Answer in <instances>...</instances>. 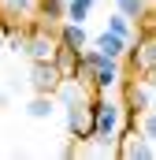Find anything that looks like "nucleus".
<instances>
[{
	"instance_id": "f257e3e1",
	"label": "nucleus",
	"mask_w": 156,
	"mask_h": 160,
	"mask_svg": "<svg viewBox=\"0 0 156 160\" xmlns=\"http://www.w3.org/2000/svg\"><path fill=\"white\" fill-rule=\"evenodd\" d=\"M89 108H93V130H97L93 142H112L123 127V104L108 101V93H93Z\"/></svg>"
},
{
	"instance_id": "f03ea898",
	"label": "nucleus",
	"mask_w": 156,
	"mask_h": 160,
	"mask_svg": "<svg viewBox=\"0 0 156 160\" xmlns=\"http://www.w3.org/2000/svg\"><path fill=\"white\" fill-rule=\"evenodd\" d=\"M153 97H156V89L145 78L141 82H123V116H126L130 123H138L141 112L153 108Z\"/></svg>"
},
{
	"instance_id": "7ed1b4c3",
	"label": "nucleus",
	"mask_w": 156,
	"mask_h": 160,
	"mask_svg": "<svg viewBox=\"0 0 156 160\" xmlns=\"http://www.w3.org/2000/svg\"><path fill=\"white\" fill-rule=\"evenodd\" d=\"M115 153H119L123 160H149V157H156L153 142H149V138L141 134V127H138V123H126V127H123Z\"/></svg>"
},
{
	"instance_id": "20e7f679",
	"label": "nucleus",
	"mask_w": 156,
	"mask_h": 160,
	"mask_svg": "<svg viewBox=\"0 0 156 160\" xmlns=\"http://www.w3.org/2000/svg\"><path fill=\"white\" fill-rule=\"evenodd\" d=\"M130 52V67H134V75H149V71H156V30H141L138 34V45L134 48H126Z\"/></svg>"
},
{
	"instance_id": "39448f33",
	"label": "nucleus",
	"mask_w": 156,
	"mask_h": 160,
	"mask_svg": "<svg viewBox=\"0 0 156 160\" xmlns=\"http://www.w3.org/2000/svg\"><path fill=\"white\" fill-rule=\"evenodd\" d=\"M67 134L75 142H93L97 138V130H93V108H89L85 97L75 101V104H67Z\"/></svg>"
},
{
	"instance_id": "423d86ee",
	"label": "nucleus",
	"mask_w": 156,
	"mask_h": 160,
	"mask_svg": "<svg viewBox=\"0 0 156 160\" xmlns=\"http://www.w3.org/2000/svg\"><path fill=\"white\" fill-rule=\"evenodd\" d=\"M60 67H56V60H34V67H30V89L34 93H52L56 97V89H60Z\"/></svg>"
},
{
	"instance_id": "0eeeda50",
	"label": "nucleus",
	"mask_w": 156,
	"mask_h": 160,
	"mask_svg": "<svg viewBox=\"0 0 156 160\" xmlns=\"http://www.w3.org/2000/svg\"><path fill=\"white\" fill-rule=\"evenodd\" d=\"M56 48H60V38H56V34H48L45 26H30V34H26V48H22L30 60H52Z\"/></svg>"
},
{
	"instance_id": "6e6552de",
	"label": "nucleus",
	"mask_w": 156,
	"mask_h": 160,
	"mask_svg": "<svg viewBox=\"0 0 156 160\" xmlns=\"http://www.w3.org/2000/svg\"><path fill=\"white\" fill-rule=\"evenodd\" d=\"M112 86H119V60H104V63L89 75V89H93V93H108Z\"/></svg>"
},
{
	"instance_id": "1a4fd4ad",
	"label": "nucleus",
	"mask_w": 156,
	"mask_h": 160,
	"mask_svg": "<svg viewBox=\"0 0 156 160\" xmlns=\"http://www.w3.org/2000/svg\"><path fill=\"white\" fill-rule=\"evenodd\" d=\"M52 60H56V67H60V75H63V78H78V71H82V52H78V48L60 45Z\"/></svg>"
},
{
	"instance_id": "9d476101",
	"label": "nucleus",
	"mask_w": 156,
	"mask_h": 160,
	"mask_svg": "<svg viewBox=\"0 0 156 160\" xmlns=\"http://www.w3.org/2000/svg\"><path fill=\"white\" fill-rule=\"evenodd\" d=\"M60 45H67V48H85L89 45V34H85V22H63V30H60Z\"/></svg>"
},
{
	"instance_id": "9b49d317",
	"label": "nucleus",
	"mask_w": 156,
	"mask_h": 160,
	"mask_svg": "<svg viewBox=\"0 0 156 160\" xmlns=\"http://www.w3.org/2000/svg\"><path fill=\"white\" fill-rule=\"evenodd\" d=\"M93 45H97V48H100L104 56H112V60L126 56V48H130V41H126V38H119V34H112V30H104V34L93 41Z\"/></svg>"
},
{
	"instance_id": "f8f14e48",
	"label": "nucleus",
	"mask_w": 156,
	"mask_h": 160,
	"mask_svg": "<svg viewBox=\"0 0 156 160\" xmlns=\"http://www.w3.org/2000/svg\"><path fill=\"white\" fill-rule=\"evenodd\" d=\"M52 112H56V97L52 93H34V101L26 104L30 119H52Z\"/></svg>"
},
{
	"instance_id": "ddd939ff",
	"label": "nucleus",
	"mask_w": 156,
	"mask_h": 160,
	"mask_svg": "<svg viewBox=\"0 0 156 160\" xmlns=\"http://www.w3.org/2000/svg\"><path fill=\"white\" fill-rule=\"evenodd\" d=\"M37 19H45V22L67 19V0H37Z\"/></svg>"
},
{
	"instance_id": "4468645a",
	"label": "nucleus",
	"mask_w": 156,
	"mask_h": 160,
	"mask_svg": "<svg viewBox=\"0 0 156 160\" xmlns=\"http://www.w3.org/2000/svg\"><path fill=\"white\" fill-rule=\"evenodd\" d=\"M93 11V0H67V19L71 22H85Z\"/></svg>"
},
{
	"instance_id": "2eb2a0df",
	"label": "nucleus",
	"mask_w": 156,
	"mask_h": 160,
	"mask_svg": "<svg viewBox=\"0 0 156 160\" xmlns=\"http://www.w3.org/2000/svg\"><path fill=\"white\" fill-rule=\"evenodd\" d=\"M149 8V0H115V11H123L126 19H141Z\"/></svg>"
},
{
	"instance_id": "dca6fc26",
	"label": "nucleus",
	"mask_w": 156,
	"mask_h": 160,
	"mask_svg": "<svg viewBox=\"0 0 156 160\" xmlns=\"http://www.w3.org/2000/svg\"><path fill=\"white\" fill-rule=\"evenodd\" d=\"M130 22H134V19H126L123 11H115V15L108 19V30H112V34H119V38H126V41H130Z\"/></svg>"
},
{
	"instance_id": "f3484780",
	"label": "nucleus",
	"mask_w": 156,
	"mask_h": 160,
	"mask_svg": "<svg viewBox=\"0 0 156 160\" xmlns=\"http://www.w3.org/2000/svg\"><path fill=\"white\" fill-rule=\"evenodd\" d=\"M26 11H34V4L30 0H4V19H15V15H26Z\"/></svg>"
},
{
	"instance_id": "a211bd4d",
	"label": "nucleus",
	"mask_w": 156,
	"mask_h": 160,
	"mask_svg": "<svg viewBox=\"0 0 156 160\" xmlns=\"http://www.w3.org/2000/svg\"><path fill=\"white\" fill-rule=\"evenodd\" d=\"M141 134H145L149 142H156V112H153V108L141 112Z\"/></svg>"
},
{
	"instance_id": "6ab92c4d",
	"label": "nucleus",
	"mask_w": 156,
	"mask_h": 160,
	"mask_svg": "<svg viewBox=\"0 0 156 160\" xmlns=\"http://www.w3.org/2000/svg\"><path fill=\"white\" fill-rule=\"evenodd\" d=\"M141 22H145L149 30H156V4H153V8H145V15H141Z\"/></svg>"
},
{
	"instance_id": "aec40b11",
	"label": "nucleus",
	"mask_w": 156,
	"mask_h": 160,
	"mask_svg": "<svg viewBox=\"0 0 156 160\" xmlns=\"http://www.w3.org/2000/svg\"><path fill=\"white\" fill-rule=\"evenodd\" d=\"M60 153H63V157H75V153H78V142H67V145H63Z\"/></svg>"
},
{
	"instance_id": "412c9836",
	"label": "nucleus",
	"mask_w": 156,
	"mask_h": 160,
	"mask_svg": "<svg viewBox=\"0 0 156 160\" xmlns=\"http://www.w3.org/2000/svg\"><path fill=\"white\" fill-rule=\"evenodd\" d=\"M145 82H149V86L156 89V71H149V75H145Z\"/></svg>"
},
{
	"instance_id": "4be33fe9",
	"label": "nucleus",
	"mask_w": 156,
	"mask_h": 160,
	"mask_svg": "<svg viewBox=\"0 0 156 160\" xmlns=\"http://www.w3.org/2000/svg\"><path fill=\"white\" fill-rule=\"evenodd\" d=\"M0 38H4V15H0Z\"/></svg>"
}]
</instances>
